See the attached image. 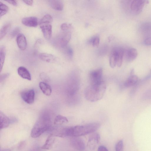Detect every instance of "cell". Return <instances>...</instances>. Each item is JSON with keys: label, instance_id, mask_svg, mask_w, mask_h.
I'll return each mask as SVG.
<instances>
[{"label": "cell", "instance_id": "1", "mask_svg": "<svg viewBox=\"0 0 151 151\" xmlns=\"http://www.w3.org/2000/svg\"><path fill=\"white\" fill-rule=\"evenodd\" d=\"M98 122L90 123L84 125L66 127V137H79L94 132L100 127Z\"/></svg>", "mask_w": 151, "mask_h": 151}, {"label": "cell", "instance_id": "2", "mask_svg": "<svg viewBox=\"0 0 151 151\" xmlns=\"http://www.w3.org/2000/svg\"><path fill=\"white\" fill-rule=\"evenodd\" d=\"M48 113H43L33 127L30 134L33 138L39 137L51 127L52 122L50 115Z\"/></svg>", "mask_w": 151, "mask_h": 151}, {"label": "cell", "instance_id": "3", "mask_svg": "<svg viewBox=\"0 0 151 151\" xmlns=\"http://www.w3.org/2000/svg\"><path fill=\"white\" fill-rule=\"evenodd\" d=\"M106 89V85L104 81L99 84H90L85 90V98L90 101H97L102 98Z\"/></svg>", "mask_w": 151, "mask_h": 151}, {"label": "cell", "instance_id": "4", "mask_svg": "<svg viewBox=\"0 0 151 151\" xmlns=\"http://www.w3.org/2000/svg\"><path fill=\"white\" fill-rule=\"evenodd\" d=\"M124 52V49L122 47H116L112 49L109 58V64L111 68L116 65L118 67L121 66Z\"/></svg>", "mask_w": 151, "mask_h": 151}, {"label": "cell", "instance_id": "5", "mask_svg": "<svg viewBox=\"0 0 151 151\" xmlns=\"http://www.w3.org/2000/svg\"><path fill=\"white\" fill-rule=\"evenodd\" d=\"M79 73L76 71L73 72L71 76L69 85L68 92L72 96L75 95L78 91L80 85Z\"/></svg>", "mask_w": 151, "mask_h": 151}, {"label": "cell", "instance_id": "6", "mask_svg": "<svg viewBox=\"0 0 151 151\" xmlns=\"http://www.w3.org/2000/svg\"><path fill=\"white\" fill-rule=\"evenodd\" d=\"M71 33L69 31H63L57 36L56 43L60 47L64 48L67 46L71 38Z\"/></svg>", "mask_w": 151, "mask_h": 151}, {"label": "cell", "instance_id": "7", "mask_svg": "<svg viewBox=\"0 0 151 151\" xmlns=\"http://www.w3.org/2000/svg\"><path fill=\"white\" fill-rule=\"evenodd\" d=\"M103 70L100 68L91 71L89 74L90 84H97L104 81L102 79Z\"/></svg>", "mask_w": 151, "mask_h": 151}, {"label": "cell", "instance_id": "8", "mask_svg": "<svg viewBox=\"0 0 151 151\" xmlns=\"http://www.w3.org/2000/svg\"><path fill=\"white\" fill-rule=\"evenodd\" d=\"M147 0H134L132 1L130 4V9L132 12L136 14L141 12L145 5L148 4Z\"/></svg>", "mask_w": 151, "mask_h": 151}, {"label": "cell", "instance_id": "9", "mask_svg": "<svg viewBox=\"0 0 151 151\" xmlns=\"http://www.w3.org/2000/svg\"><path fill=\"white\" fill-rule=\"evenodd\" d=\"M71 146L75 149L82 151L85 149L86 145L84 140L78 137H73L70 140Z\"/></svg>", "mask_w": 151, "mask_h": 151}, {"label": "cell", "instance_id": "10", "mask_svg": "<svg viewBox=\"0 0 151 151\" xmlns=\"http://www.w3.org/2000/svg\"><path fill=\"white\" fill-rule=\"evenodd\" d=\"M21 96L23 100L28 104H32L34 102L35 93L33 89L22 92L21 93Z\"/></svg>", "mask_w": 151, "mask_h": 151}, {"label": "cell", "instance_id": "11", "mask_svg": "<svg viewBox=\"0 0 151 151\" xmlns=\"http://www.w3.org/2000/svg\"><path fill=\"white\" fill-rule=\"evenodd\" d=\"M139 79L134 73V70L132 69L130 76L125 81L124 83V86L126 88L134 86L139 82Z\"/></svg>", "mask_w": 151, "mask_h": 151}, {"label": "cell", "instance_id": "12", "mask_svg": "<svg viewBox=\"0 0 151 151\" xmlns=\"http://www.w3.org/2000/svg\"><path fill=\"white\" fill-rule=\"evenodd\" d=\"M50 24L40 23V27L44 37L47 40H49L51 36L52 26Z\"/></svg>", "mask_w": 151, "mask_h": 151}, {"label": "cell", "instance_id": "13", "mask_svg": "<svg viewBox=\"0 0 151 151\" xmlns=\"http://www.w3.org/2000/svg\"><path fill=\"white\" fill-rule=\"evenodd\" d=\"M100 139V137L99 134L95 133L93 134L89 139L87 146L90 149H94L99 142Z\"/></svg>", "mask_w": 151, "mask_h": 151}, {"label": "cell", "instance_id": "14", "mask_svg": "<svg viewBox=\"0 0 151 151\" xmlns=\"http://www.w3.org/2000/svg\"><path fill=\"white\" fill-rule=\"evenodd\" d=\"M124 54L126 60L127 61L131 62L136 58L138 55V52L136 49L131 48L125 51Z\"/></svg>", "mask_w": 151, "mask_h": 151}, {"label": "cell", "instance_id": "15", "mask_svg": "<svg viewBox=\"0 0 151 151\" xmlns=\"http://www.w3.org/2000/svg\"><path fill=\"white\" fill-rule=\"evenodd\" d=\"M22 23L27 26L35 27L38 24L37 18L35 17H30L23 18Z\"/></svg>", "mask_w": 151, "mask_h": 151}, {"label": "cell", "instance_id": "16", "mask_svg": "<svg viewBox=\"0 0 151 151\" xmlns=\"http://www.w3.org/2000/svg\"><path fill=\"white\" fill-rule=\"evenodd\" d=\"M16 41L17 45L22 50H25L27 46V42L25 36L23 34H19L17 36Z\"/></svg>", "mask_w": 151, "mask_h": 151}, {"label": "cell", "instance_id": "17", "mask_svg": "<svg viewBox=\"0 0 151 151\" xmlns=\"http://www.w3.org/2000/svg\"><path fill=\"white\" fill-rule=\"evenodd\" d=\"M17 72L19 75L22 78L28 80H31V75L25 67L23 66L19 67L17 69Z\"/></svg>", "mask_w": 151, "mask_h": 151}, {"label": "cell", "instance_id": "18", "mask_svg": "<svg viewBox=\"0 0 151 151\" xmlns=\"http://www.w3.org/2000/svg\"><path fill=\"white\" fill-rule=\"evenodd\" d=\"M40 88L43 93L47 96H50L52 93L51 86L45 82H41L39 84Z\"/></svg>", "mask_w": 151, "mask_h": 151}, {"label": "cell", "instance_id": "19", "mask_svg": "<svg viewBox=\"0 0 151 151\" xmlns=\"http://www.w3.org/2000/svg\"><path fill=\"white\" fill-rule=\"evenodd\" d=\"M54 135L50 134L47 138L45 144L41 148L44 150H49L52 147L55 142Z\"/></svg>", "mask_w": 151, "mask_h": 151}, {"label": "cell", "instance_id": "20", "mask_svg": "<svg viewBox=\"0 0 151 151\" xmlns=\"http://www.w3.org/2000/svg\"><path fill=\"white\" fill-rule=\"evenodd\" d=\"M0 128L1 129L7 127L9 124L10 120L6 115L3 113L0 112Z\"/></svg>", "mask_w": 151, "mask_h": 151}, {"label": "cell", "instance_id": "21", "mask_svg": "<svg viewBox=\"0 0 151 151\" xmlns=\"http://www.w3.org/2000/svg\"><path fill=\"white\" fill-rule=\"evenodd\" d=\"M49 4L50 6L55 10L61 11L63 9V4L62 1L60 0H50Z\"/></svg>", "mask_w": 151, "mask_h": 151}, {"label": "cell", "instance_id": "22", "mask_svg": "<svg viewBox=\"0 0 151 151\" xmlns=\"http://www.w3.org/2000/svg\"><path fill=\"white\" fill-rule=\"evenodd\" d=\"M39 57L42 60L47 62H52L55 58L54 55L46 53H41L39 55Z\"/></svg>", "mask_w": 151, "mask_h": 151}, {"label": "cell", "instance_id": "23", "mask_svg": "<svg viewBox=\"0 0 151 151\" xmlns=\"http://www.w3.org/2000/svg\"><path fill=\"white\" fill-rule=\"evenodd\" d=\"M68 122V120L65 117L61 115H58L55 118L53 123L55 125H61L66 123Z\"/></svg>", "mask_w": 151, "mask_h": 151}, {"label": "cell", "instance_id": "24", "mask_svg": "<svg viewBox=\"0 0 151 151\" xmlns=\"http://www.w3.org/2000/svg\"><path fill=\"white\" fill-rule=\"evenodd\" d=\"M10 23H7L4 25L0 31V39L1 40L5 36L11 27Z\"/></svg>", "mask_w": 151, "mask_h": 151}, {"label": "cell", "instance_id": "25", "mask_svg": "<svg viewBox=\"0 0 151 151\" xmlns=\"http://www.w3.org/2000/svg\"><path fill=\"white\" fill-rule=\"evenodd\" d=\"M6 50L5 47L4 45H2L0 49V58L1 69V70L3 67L5 57Z\"/></svg>", "mask_w": 151, "mask_h": 151}, {"label": "cell", "instance_id": "26", "mask_svg": "<svg viewBox=\"0 0 151 151\" xmlns=\"http://www.w3.org/2000/svg\"><path fill=\"white\" fill-rule=\"evenodd\" d=\"M141 29L146 33H149L151 32V23H144L141 26Z\"/></svg>", "mask_w": 151, "mask_h": 151}, {"label": "cell", "instance_id": "27", "mask_svg": "<svg viewBox=\"0 0 151 151\" xmlns=\"http://www.w3.org/2000/svg\"><path fill=\"white\" fill-rule=\"evenodd\" d=\"M100 42V38L99 36H96L91 38L89 40V42L94 47L98 46Z\"/></svg>", "mask_w": 151, "mask_h": 151}, {"label": "cell", "instance_id": "28", "mask_svg": "<svg viewBox=\"0 0 151 151\" xmlns=\"http://www.w3.org/2000/svg\"><path fill=\"white\" fill-rule=\"evenodd\" d=\"M9 10L8 7L5 4L0 2V16H1L6 14Z\"/></svg>", "mask_w": 151, "mask_h": 151}, {"label": "cell", "instance_id": "29", "mask_svg": "<svg viewBox=\"0 0 151 151\" xmlns=\"http://www.w3.org/2000/svg\"><path fill=\"white\" fill-rule=\"evenodd\" d=\"M52 17L50 15H45L40 21V23H51L52 21Z\"/></svg>", "mask_w": 151, "mask_h": 151}, {"label": "cell", "instance_id": "30", "mask_svg": "<svg viewBox=\"0 0 151 151\" xmlns=\"http://www.w3.org/2000/svg\"><path fill=\"white\" fill-rule=\"evenodd\" d=\"M64 48L65 50V52L66 55L69 58H72L73 54V51L72 49L69 46H66Z\"/></svg>", "mask_w": 151, "mask_h": 151}, {"label": "cell", "instance_id": "31", "mask_svg": "<svg viewBox=\"0 0 151 151\" xmlns=\"http://www.w3.org/2000/svg\"><path fill=\"white\" fill-rule=\"evenodd\" d=\"M60 28L63 31H69L73 28L72 25L69 23H64L62 24Z\"/></svg>", "mask_w": 151, "mask_h": 151}, {"label": "cell", "instance_id": "32", "mask_svg": "<svg viewBox=\"0 0 151 151\" xmlns=\"http://www.w3.org/2000/svg\"><path fill=\"white\" fill-rule=\"evenodd\" d=\"M124 144L122 140H120L116 144L115 146V151H123Z\"/></svg>", "mask_w": 151, "mask_h": 151}, {"label": "cell", "instance_id": "33", "mask_svg": "<svg viewBox=\"0 0 151 151\" xmlns=\"http://www.w3.org/2000/svg\"><path fill=\"white\" fill-rule=\"evenodd\" d=\"M20 28L17 27L14 28L10 33V35L12 37H15L19 32Z\"/></svg>", "mask_w": 151, "mask_h": 151}, {"label": "cell", "instance_id": "34", "mask_svg": "<svg viewBox=\"0 0 151 151\" xmlns=\"http://www.w3.org/2000/svg\"><path fill=\"white\" fill-rule=\"evenodd\" d=\"M144 43L146 45H151V36L147 37L144 40Z\"/></svg>", "mask_w": 151, "mask_h": 151}, {"label": "cell", "instance_id": "35", "mask_svg": "<svg viewBox=\"0 0 151 151\" xmlns=\"http://www.w3.org/2000/svg\"><path fill=\"white\" fill-rule=\"evenodd\" d=\"M151 78V69L149 74L147 75L143 78L140 79V82L141 83H142L146 81H147Z\"/></svg>", "mask_w": 151, "mask_h": 151}, {"label": "cell", "instance_id": "36", "mask_svg": "<svg viewBox=\"0 0 151 151\" xmlns=\"http://www.w3.org/2000/svg\"><path fill=\"white\" fill-rule=\"evenodd\" d=\"M25 145V142L24 141H21L18 146V149L19 150H21L23 149Z\"/></svg>", "mask_w": 151, "mask_h": 151}, {"label": "cell", "instance_id": "37", "mask_svg": "<svg viewBox=\"0 0 151 151\" xmlns=\"http://www.w3.org/2000/svg\"><path fill=\"white\" fill-rule=\"evenodd\" d=\"M98 151H109L106 147L103 145L100 146L98 149Z\"/></svg>", "mask_w": 151, "mask_h": 151}, {"label": "cell", "instance_id": "38", "mask_svg": "<svg viewBox=\"0 0 151 151\" xmlns=\"http://www.w3.org/2000/svg\"><path fill=\"white\" fill-rule=\"evenodd\" d=\"M6 1L9 3L15 6H17V2L15 0H7Z\"/></svg>", "mask_w": 151, "mask_h": 151}, {"label": "cell", "instance_id": "39", "mask_svg": "<svg viewBox=\"0 0 151 151\" xmlns=\"http://www.w3.org/2000/svg\"><path fill=\"white\" fill-rule=\"evenodd\" d=\"M23 1L26 4L30 6L32 5L33 3V1L31 0H24Z\"/></svg>", "mask_w": 151, "mask_h": 151}, {"label": "cell", "instance_id": "40", "mask_svg": "<svg viewBox=\"0 0 151 151\" xmlns=\"http://www.w3.org/2000/svg\"><path fill=\"white\" fill-rule=\"evenodd\" d=\"M1 151H11V150L9 149H5L2 150Z\"/></svg>", "mask_w": 151, "mask_h": 151}]
</instances>
